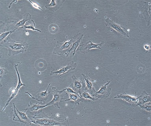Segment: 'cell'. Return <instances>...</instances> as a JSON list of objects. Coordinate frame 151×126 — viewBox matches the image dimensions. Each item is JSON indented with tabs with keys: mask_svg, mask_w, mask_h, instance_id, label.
Returning <instances> with one entry per match:
<instances>
[{
	"mask_svg": "<svg viewBox=\"0 0 151 126\" xmlns=\"http://www.w3.org/2000/svg\"><path fill=\"white\" fill-rule=\"evenodd\" d=\"M32 123L38 126H70L66 117L59 114L48 117L42 110L32 116H29Z\"/></svg>",
	"mask_w": 151,
	"mask_h": 126,
	"instance_id": "6da1fadb",
	"label": "cell"
},
{
	"mask_svg": "<svg viewBox=\"0 0 151 126\" xmlns=\"http://www.w3.org/2000/svg\"><path fill=\"white\" fill-rule=\"evenodd\" d=\"M11 34L1 43V48L4 47L7 48L8 50V55L9 56L26 52L29 44L25 42H18L12 40L10 37Z\"/></svg>",
	"mask_w": 151,
	"mask_h": 126,
	"instance_id": "7a4b0ae2",
	"label": "cell"
},
{
	"mask_svg": "<svg viewBox=\"0 0 151 126\" xmlns=\"http://www.w3.org/2000/svg\"><path fill=\"white\" fill-rule=\"evenodd\" d=\"M81 34H79L78 35L74 36L70 40H68V42L66 41V40L67 38H68V36H67L63 43H61L57 41V44L53 51V54L61 56L65 54L70 50L75 41L81 37L82 35L81 34V35L80 36Z\"/></svg>",
	"mask_w": 151,
	"mask_h": 126,
	"instance_id": "3957f363",
	"label": "cell"
},
{
	"mask_svg": "<svg viewBox=\"0 0 151 126\" xmlns=\"http://www.w3.org/2000/svg\"><path fill=\"white\" fill-rule=\"evenodd\" d=\"M66 89L67 88L62 90H59L56 87H53L52 88V94L53 97L50 102L46 104L47 106L52 105L60 109V107L59 105V102L62 100L64 99V96L68 94V93L66 91Z\"/></svg>",
	"mask_w": 151,
	"mask_h": 126,
	"instance_id": "277c9868",
	"label": "cell"
},
{
	"mask_svg": "<svg viewBox=\"0 0 151 126\" xmlns=\"http://www.w3.org/2000/svg\"><path fill=\"white\" fill-rule=\"evenodd\" d=\"M77 67V64L75 62L72 61L68 63L65 67H62L59 70L56 69L51 72L50 75H59L60 77L64 75L75 70Z\"/></svg>",
	"mask_w": 151,
	"mask_h": 126,
	"instance_id": "5b68a950",
	"label": "cell"
},
{
	"mask_svg": "<svg viewBox=\"0 0 151 126\" xmlns=\"http://www.w3.org/2000/svg\"><path fill=\"white\" fill-rule=\"evenodd\" d=\"M106 22V25L110 28L113 29L117 31L121 36L124 37H129V32L127 29L122 26L114 22L111 19L107 18L105 19Z\"/></svg>",
	"mask_w": 151,
	"mask_h": 126,
	"instance_id": "8992f818",
	"label": "cell"
},
{
	"mask_svg": "<svg viewBox=\"0 0 151 126\" xmlns=\"http://www.w3.org/2000/svg\"><path fill=\"white\" fill-rule=\"evenodd\" d=\"M72 83L69 87L73 90L78 93L81 96L82 93L85 91V84L83 82H82L80 78H77L74 75L72 76Z\"/></svg>",
	"mask_w": 151,
	"mask_h": 126,
	"instance_id": "52a82bcc",
	"label": "cell"
},
{
	"mask_svg": "<svg viewBox=\"0 0 151 126\" xmlns=\"http://www.w3.org/2000/svg\"><path fill=\"white\" fill-rule=\"evenodd\" d=\"M110 83L111 82L109 81L106 84L102 85L100 90L98 91H96L93 97H96L98 99H107L109 97L111 93V88L108 87Z\"/></svg>",
	"mask_w": 151,
	"mask_h": 126,
	"instance_id": "ba28073f",
	"label": "cell"
},
{
	"mask_svg": "<svg viewBox=\"0 0 151 126\" xmlns=\"http://www.w3.org/2000/svg\"><path fill=\"white\" fill-rule=\"evenodd\" d=\"M81 75L83 77V82L85 83V90L87 91L91 95L93 96L96 92L94 87V84L96 82V80H92L83 73Z\"/></svg>",
	"mask_w": 151,
	"mask_h": 126,
	"instance_id": "9c48e42d",
	"label": "cell"
},
{
	"mask_svg": "<svg viewBox=\"0 0 151 126\" xmlns=\"http://www.w3.org/2000/svg\"><path fill=\"white\" fill-rule=\"evenodd\" d=\"M47 105H41L40 104L37 103L33 104L30 101L29 103L28 104L27 107L24 110V112L28 116L29 115H31V116H33L35 115L38 111L40 110H42V109L46 107Z\"/></svg>",
	"mask_w": 151,
	"mask_h": 126,
	"instance_id": "30bf717a",
	"label": "cell"
},
{
	"mask_svg": "<svg viewBox=\"0 0 151 126\" xmlns=\"http://www.w3.org/2000/svg\"><path fill=\"white\" fill-rule=\"evenodd\" d=\"M105 43L104 41H102L100 44H95L91 41H89L85 44L82 45L79 48V50L84 54H87L90 52V50L93 48H99L101 50L100 47L102 46Z\"/></svg>",
	"mask_w": 151,
	"mask_h": 126,
	"instance_id": "8fae6325",
	"label": "cell"
},
{
	"mask_svg": "<svg viewBox=\"0 0 151 126\" xmlns=\"http://www.w3.org/2000/svg\"><path fill=\"white\" fill-rule=\"evenodd\" d=\"M83 35H82L81 37L78 38L75 42L73 43L72 46L65 55H66V57H68L70 53H72V56L71 57H73L74 56L75 54L77 51L79 50V48L81 46L80 45L82 41L83 38Z\"/></svg>",
	"mask_w": 151,
	"mask_h": 126,
	"instance_id": "7c38bea8",
	"label": "cell"
},
{
	"mask_svg": "<svg viewBox=\"0 0 151 126\" xmlns=\"http://www.w3.org/2000/svg\"><path fill=\"white\" fill-rule=\"evenodd\" d=\"M114 99H119L124 100V101L129 103L132 104H137V97L134 96L129 95L126 93H124L118 95L114 97Z\"/></svg>",
	"mask_w": 151,
	"mask_h": 126,
	"instance_id": "4fadbf2b",
	"label": "cell"
},
{
	"mask_svg": "<svg viewBox=\"0 0 151 126\" xmlns=\"http://www.w3.org/2000/svg\"><path fill=\"white\" fill-rule=\"evenodd\" d=\"M51 84V83H50L46 91H42L41 92L39 93L38 94L36 95L35 97H33L28 92H25V93L28 94L32 98V99L38 101L42 102L46 101L48 99L49 95L51 92L50 91H49V93H48L47 91H48L49 88Z\"/></svg>",
	"mask_w": 151,
	"mask_h": 126,
	"instance_id": "5bb4252c",
	"label": "cell"
},
{
	"mask_svg": "<svg viewBox=\"0 0 151 126\" xmlns=\"http://www.w3.org/2000/svg\"><path fill=\"white\" fill-rule=\"evenodd\" d=\"M137 97V105H143L147 103L151 102V95L147 93L145 90L142 91L141 94Z\"/></svg>",
	"mask_w": 151,
	"mask_h": 126,
	"instance_id": "9a60e30c",
	"label": "cell"
},
{
	"mask_svg": "<svg viewBox=\"0 0 151 126\" xmlns=\"http://www.w3.org/2000/svg\"><path fill=\"white\" fill-rule=\"evenodd\" d=\"M65 1H53L52 0L51 3L46 6V8L49 10L54 12L59 9Z\"/></svg>",
	"mask_w": 151,
	"mask_h": 126,
	"instance_id": "2e32d148",
	"label": "cell"
},
{
	"mask_svg": "<svg viewBox=\"0 0 151 126\" xmlns=\"http://www.w3.org/2000/svg\"><path fill=\"white\" fill-rule=\"evenodd\" d=\"M69 94V98L65 101V102H68L70 101H73L75 102L74 108H75L77 104L79 105L80 102H83L85 100L83 98L81 97L80 95H78L74 93H68Z\"/></svg>",
	"mask_w": 151,
	"mask_h": 126,
	"instance_id": "e0dca14e",
	"label": "cell"
},
{
	"mask_svg": "<svg viewBox=\"0 0 151 126\" xmlns=\"http://www.w3.org/2000/svg\"><path fill=\"white\" fill-rule=\"evenodd\" d=\"M16 108L17 112L18 114L19 117H20L22 120L24 122L25 125L27 126L31 125L32 123L29 117L27 116V115L24 112H20L16 107Z\"/></svg>",
	"mask_w": 151,
	"mask_h": 126,
	"instance_id": "ac0fdd59",
	"label": "cell"
},
{
	"mask_svg": "<svg viewBox=\"0 0 151 126\" xmlns=\"http://www.w3.org/2000/svg\"><path fill=\"white\" fill-rule=\"evenodd\" d=\"M35 24L34 21L33 20H30L27 22L26 24L22 26L19 28L24 29H32L33 31H37L39 32H41L40 30L35 28Z\"/></svg>",
	"mask_w": 151,
	"mask_h": 126,
	"instance_id": "d6986e66",
	"label": "cell"
},
{
	"mask_svg": "<svg viewBox=\"0 0 151 126\" xmlns=\"http://www.w3.org/2000/svg\"><path fill=\"white\" fill-rule=\"evenodd\" d=\"M9 91L10 93L12 94L11 95L9 98L7 103H6L5 106H4L3 110H2V112H3V111L5 110L6 107L9 104L10 101H11L14 98H16L19 93V92L17 90L16 88H12L10 89Z\"/></svg>",
	"mask_w": 151,
	"mask_h": 126,
	"instance_id": "ffe728a7",
	"label": "cell"
},
{
	"mask_svg": "<svg viewBox=\"0 0 151 126\" xmlns=\"http://www.w3.org/2000/svg\"><path fill=\"white\" fill-rule=\"evenodd\" d=\"M32 15L29 13L26 14L23 16V19L22 20L17 23L15 27L16 28H18L21 26H22L24 25L26 22L27 21H30Z\"/></svg>",
	"mask_w": 151,
	"mask_h": 126,
	"instance_id": "44dd1931",
	"label": "cell"
},
{
	"mask_svg": "<svg viewBox=\"0 0 151 126\" xmlns=\"http://www.w3.org/2000/svg\"><path fill=\"white\" fill-rule=\"evenodd\" d=\"M18 64H15L14 67L15 70H16V71L17 73V75H18V84L17 85V86L16 87V89L17 90H18L19 92H20V90L21 88V87L23 86H26L24 84H23L22 82L21 79L20 78V75L19 74L18 67Z\"/></svg>",
	"mask_w": 151,
	"mask_h": 126,
	"instance_id": "7402d4cb",
	"label": "cell"
},
{
	"mask_svg": "<svg viewBox=\"0 0 151 126\" xmlns=\"http://www.w3.org/2000/svg\"><path fill=\"white\" fill-rule=\"evenodd\" d=\"M81 97H82L85 100H92V101H95V100H98V98L95 99L93 97H92V96L87 91H84L82 93L81 95Z\"/></svg>",
	"mask_w": 151,
	"mask_h": 126,
	"instance_id": "603a6c76",
	"label": "cell"
},
{
	"mask_svg": "<svg viewBox=\"0 0 151 126\" xmlns=\"http://www.w3.org/2000/svg\"><path fill=\"white\" fill-rule=\"evenodd\" d=\"M13 106L14 107V114L13 115V120L14 121L24 123V122L22 120L20 117H19V115L17 114V111L16 108V106L14 103H13Z\"/></svg>",
	"mask_w": 151,
	"mask_h": 126,
	"instance_id": "cb8c5ba5",
	"label": "cell"
},
{
	"mask_svg": "<svg viewBox=\"0 0 151 126\" xmlns=\"http://www.w3.org/2000/svg\"><path fill=\"white\" fill-rule=\"evenodd\" d=\"M140 106L142 110H146L149 112H151V102L147 103L146 104L143 105H138Z\"/></svg>",
	"mask_w": 151,
	"mask_h": 126,
	"instance_id": "d4e9b609",
	"label": "cell"
},
{
	"mask_svg": "<svg viewBox=\"0 0 151 126\" xmlns=\"http://www.w3.org/2000/svg\"><path fill=\"white\" fill-rule=\"evenodd\" d=\"M18 28H16L15 29L14 31H9L6 32V33H3L0 36V38H1V42H3L4 40H5V39L7 37V36H9L10 34H12V33H14L15 32V31L16 29Z\"/></svg>",
	"mask_w": 151,
	"mask_h": 126,
	"instance_id": "484cf974",
	"label": "cell"
},
{
	"mask_svg": "<svg viewBox=\"0 0 151 126\" xmlns=\"http://www.w3.org/2000/svg\"><path fill=\"white\" fill-rule=\"evenodd\" d=\"M50 26L51 27H49V29L51 28V29H49L51 33H55L57 32L58 27L57 25L55 24L51 25Z\"/></svg>",
	"mask_w": 151,
	"mask_h": 126,
	"instance_id": "4316f807",
	"label": "cell"
},
{
	"mask_svg": "<svg viewBox=\"0 0 151 126\" xmlns=\"http://www.w3.org/2000/svg\"><path fill=\"white\" fill-rule=\"evenodd\" d=\"M7 72V70H6L5 68L3 67H1L0 69V76H1H1L3 75L4 74H6Z\"/></svg>",
	"mask_w": 151,
	"mask_h": 126,
	"instance_id": "83f0119b",
	"label": "cell"
},
{
	"mask_svg": "<svg viewBox=\"0 0 151 126\" xmlns=\"http://www.w3.org/2000/svg\"><path fill=\"white\" fill-rule=\"evenodd\" d=\"M28 1H29L30 2V3H31L32 6H33L35 8L37 9L40 10H41L42 11H43V10L39 6L37 5V4H36L34 3V2H33V1H30V0H28Z\"/></svg>",
	"mask_w": 151,
	"mask_h": 126,
	"instance_id": "f1b7e54d",
	"label": "cell"
},
{
	"mask_svg": "<svg viewBox=\"0 0 151 126\" xmlns=\"http://www.w3.org/2000/svg\"><path fill=\"white\" fill-rule=\"evenodd\" d=\"M66 91L67 92V93L68 94L74 93L75 94L80 95L78 93H77L76 92L73 90H72V89H71L70 87H69L67 88Z\"/></svg>",
	"mask_w": 151,
	"mask_h": 126,
	"instance_id": "f546056e",
	"label": "cell"
},
{
	"mask_svg": "<svg viewBox=\"0 0 151 126\" xmlns=\"http://www.w3.org/2000/svg\"><path fill=\"white\" fill-rule=\"evenodd\" d=\"M144 48L146 50L149 51L150 50V46L147 45L144 46Z\"/></svg>",
	"mask_w": 151,
	"mask_h": 126,
	"instance_id": "4dcf8cb0",
	"label": "cell"
}]
</instances>
